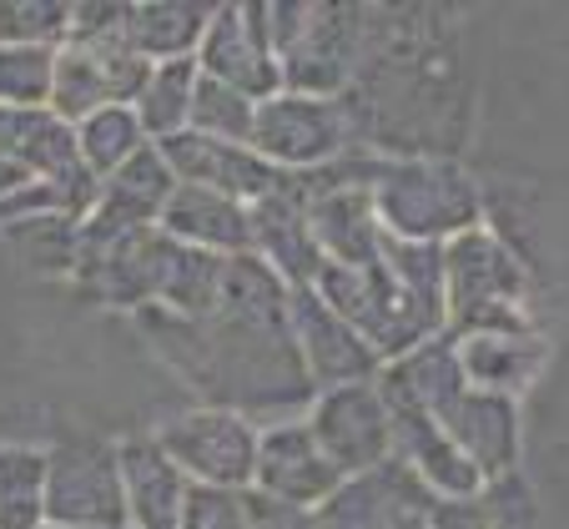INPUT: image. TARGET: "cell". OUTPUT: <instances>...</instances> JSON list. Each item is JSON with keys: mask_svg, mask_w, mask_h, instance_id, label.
Returning a JSON list of instances; mask_svg holds the SVG:
<instances>
[{"mask_svg": "<svg viewBox=\"0 0 569 529\" xmlns=\"http://www.w3.org/2000/svg\"><path fill=\"white\" fill-rule=\"evenodd\" d=\"M207 81L242 91V97H268L282 87L278 56H272L268 11H217L202 31V61Z\"/></svg>", "mask_w": 569, "mask_h": 529, "instance_id": "obj_6", "label": "cell"}, {"mask_svg": "<svg viewBox=\"0 0 569 529\" xmlns=\"http://www.w3.org/2000/svg\"><path fill=\"white\" fill-rule=\"evenodd\" d=\"M177 469L207 489H242L258 469V433L232 409H197L182 419H167L157 433Z\"/></svg>", "mask_w": 569, "mask_h": 529, "instance_id": "obj_3", "label": "cell"}, {"mask_svg": "<svg viewBox=\"0 0 569 529\" xmlns=\"http://www.w3.org/2000/svg\"><path fill=\"white\" fill-rule=\"evenodd\" d=\"M177 529H252L248 525V495H242V489L187 485L182 525Z\"/></svg>", "mask_w": 569, "mask_h": 529, "instance_id": "obj_19", "label": "cell"}, {"mask_svg": "<svg viewBox=\"0 0 569 529\" xmlns=\"http://www.w3.org/2000/svg\"><path fill=\"white\" fill-rule=\"evenodd\" d=\"M71 36V6H0V46H41V51H61Z\"/></svg>", "mask_w": 569, "mask_h": 529, "instance_id": "obj_18", "label": "cell"}, {"mask_svg": "<svg viewBox=\"0 0 569 529\" xmlns=\"http://www.w3.org/2000/svg\"><path fill=\"white\" fill-rule=\"evenodd\" d=\"M248 525L252 529H318V519L298 505H282L272 495H248Z\"/></svg>", "mask_w": 569, "mask_h": 529, "instance_id": "obj_20", "label": "cell"}, {"mask_svg": "<svg viewBox=\"0 0 569 529\" xmlns=\"http://www.w3.org/2000/svg\"><path fill=\"white\" fill-rule=\"evenodd\" d=\"M252 121H258V101H248L242 91L222 87V81L197 76V97H192L187 131L212 137V141H227V147H248V141H252Z\"/></svg>", "mask_w": 569, "mask_h": 529, "instance_id": "obj_16", "label": "cell"}, {"mask_svg": "<svg viewBox=\"0 0 569 529\" xmlns=\"http://www.w3.org/2000/svg\"><path fill=\"white\" fill-rule=\"evenodd\" d=\"M157 151L167 172L182 177L187 187H207V192H222L232 202H268L272 192H282V177L248 147H227V141L197 137V131H177Z\"/></svg>", "mask_w": 569, "mask_h": 529, "instance_id": "obj_5", "label": "cell"}, {"mask_svg": "<svg viewBox=\"0 0 569 529\" xmlns=\"http://www.w3.org/2000/svg\"><path fill=\"white\" fill-rule=\"evenodd\" d=\"M141 137H147V131H141L137 111L107 107V111H97V117H87L81 127H76V151H81V162H87L91 177H111L147 147Z\"/></svg>", "mask_w": 569, "mask_h": 529, "instance_id": "obj_15", "label": "cell"}, {"mask_svg": "<svg viewBox=\"0 0 569 529\" xmlns=\"http://www.w3.org/2000/svg\"><path fill=\"white\" fill-rule=\"evenodd\" d=\"M161 232L182 248L212 252V258H237V252L252 248V212L248 202H232L222 192H207V187H187L177 182L167 207H161Z\"/></svg>", "mask_w": 569, "mask_h": 529, "instance_id": "obj_9", "label": "cell"}, {"mask_svg": "<svg viewBox=\"0 0 569 529\" xmlns=\"http://www.w3.org/2000/svg\"><path fill=\"white\" fill-rule=\"evenodd\" d=\"M46 529H51V525H46Z\"/></svg>", "mask_w": 569, "mask_h": 529, "instance_id": "obj_21", "label": "cell"}, {"mask_svg": "<svg viewBox=\"0 0 569 529\" xmlns=\"http://www.w3.org/2000/svg\"><path fill=\"white\" fill-rule=\"evenodd\" d=\"M343 111L333 101L318 97H278L262 107L258 101V121H252V147L262 162H322L343 151Z\"/></svg>", "mask_w": 569, "mask_h": 529, "instance_id": "obj_8", "label": "cell"}, {"mask_svg": "<svg viewBox=\"0 0 569 529\" xmlns=\"http://www.w3.org/2000/svg\"><path fill=\"white\" fill-rule=\"evenodd\" d=\"M197 56H177V61H157L147 76V87L137 97V121L147 137L167 141L177 131H187V117H192V97H197Z\"/></svg>", "mask_w": 569, "mask_h": 529, "instance_id": "obj_12", "label": "cell"}, {"mask_svg": "<svg viewBox=\"0 0 569 529\" xmlns=\"http://www.w3.org/2000/svg\"><path fill=\"white\" fill-rule=\"evenodd\" d=\"M56 51L0 46V111H41L51 101Z\"/></svg>", "mask_w": 569, "mask_h": 529, "instance_id": "obj_17", "label": "cell"}, {"mask_svg": "<svg viewBox=\"0 0 569 529\" xmlns=\"http://www.w3.org/2000/svg\"><path fill=\"white\" fill-rule=\"evenodd\" d=\"M258 495H272L282 505H328L343 489V475L333 469V459L322 453V443L312 439L308 423H282V429L258 439V469H252Z\"/></svg>", "mask_w": 569, "mask_h": 529, "instance_id": "obj_7", "label": "cell"}, {"mask_svg": "<svg viewBox=\"0 0 569 529\" xmlns=\"http://www.w3.org/2000/svg\"><path fill=\"white\" fill-rule=\"evenodd\" d=\"M207 21L212 11L202 6H127V41L147 61H177V56H192Z\"/></svg>", "mask_w": 569, "mask_h": 529, "instance_id": "obj_13", "label": "cell"}, {"mask_svg": "<svg viewBox=\"0 0 569 529\" xmlns=\"http://www.w3.org/2000/svg\"><path fill=\"white\" fill-rule=\"evenodd\" d=\"M147 76L151 61L131 51L127 26L107 36H81V41H66V51H56L51 107L66 127L97 117L107 107H137Z\"/></svg>", "mask_w": 569, "mask_h": 529, "instance_id": "obj_1", "label": "cell"}, {"mask_svg": "<svg viewBox=\"0 0 569 529\" xmlns=\"http://www.w3.org/2000/svg\"><path fill=\"white\" fill-rule=\"evenodd\" d=\"M292 318H298V348L308 353V368L318 378H333L338 389H343L348 378L373 373L378 368L373 348H368L363 338H358L312 288L292 292Z\"/></svg>", "mask_w": 569, "mask_h": 529, "instance_id": "obj_11", "label": "cell"}, {"mask_svg": "<svg viewBox=\"0 0 569 529\" xmlns=\"http://www.w3.org/2000/svg\"><path fill=\"white\" fill-rule=\"evenodd\" d=\"M0 529H46V453L0 443Z\"/></svg>", "mask_w": 569, "mask_h": 529, "instance_id": "obj_14", "label": "cell"}, {"mask_svg": "<svg viewBox=\"0 0 569 529\" xmlns=\"http://www.w3.org/2000/svg\"><path fill=\"white\" fill-rule=\"evenodd\" d=\"M308 429L343 479L373 475V469L383 465L388 443H393L388 403H383V393L368 389V383H343V389H333L318 403V419H312Z\"/></svg>", "mask_w": 569, "mask_h": 529, "instance_id": "obj_4", "label": "cell"}, {"mask_svg": "<svg viewBox=\"0 0 569 529\" xmlns=\"http://www.w3.org/2000/svg\"><path fill=\"white\" fill-rule=\"evenodd\" d=\"M46 525L51 529H127V489L117 453L101 443H66L46 453Z\"/></svg>", "mask_w": 569, "mask_h": 529, "instance_id": "obj_2", "label": "cell"}, {"mask_svg": "<svg viewBox=\"0 0 569 529\" xmlns=\"http://www.w3.org/2000/svg\"><path fill=\"white\" fill-rule=\"evenodd\" d=\"M121 465V489H127V519L131 529H177L182 525V499H187V475L167 459L157 439L151 443H127L117 453Z\"/></svg>", "mask_w": 569, "mask_h": 529, "instance_id": "obj_10", "label": "cell"}]
</instances>
